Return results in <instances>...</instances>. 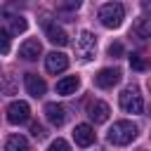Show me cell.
<instances>
[{
	"instance_id": "9c48e42d",
	"label": "cell",
	"mask_w": 151,
	"mask_h": 151,
	"mask_svg": "<svg viewBox=\"0 0 151 151\" xmlns=\"http://www.w3.org/2000/svg\"><path fill=\"white\" fill-rule=\"evenodd\" d=\"M109 113H111V109H109L106 101H92V104L87 106V116H90V120H92L94 125L106 123V120H109Z\"/></svg>"
},
{
	"instance_id": "8fae6325",
	"label": "cell",
	"mask_w": 151,
	"mask_h": 151,
	"mask_svg": "<svg viewBox=\"0 0 151 151\" xmlns=\"http://www.w3.org/2000/svg\"><path fill=\"white\" fill-rule=\"evenodd\" d=\"M73 139H76L78 146H90V144H94V130H92V125H87V123L76 125V130H73Z\"/></svg>"
},
{
	"instance_id": "2e32d148",
	"label": "cell",
	"mask_w": 151,
	"mask_h": 151,
	"mask_svg": "<svg viewBox=\"0 0 151 151\" xmlns=\"http://www.w3.org/2000/svg\"><path fill=\"white\" fill-rule=\"evenodd\" d=\"M5 151H31V146H28V139H26V137L12 134V137H7V142H5Z\"/></svg>"
},
{
	"instance_id": "e0dca14e",
	"label": "cell",
	"mask_w": 151,
	"mask_h": 151,
	"mask_svg": "<svg viewBox=\"0 0 151 151\" xmlns=\"http://www.w3.org/2000/svg\"><path fill=\"white\" fill-rule=\"evenodd\" d=\"M130 66H132L134 71H144V68H146V61L142 59V54L132 52V54H130Z\"/></svg>"
},
{
	"instance_id": "5bb4252c",
	"label": "cell",
	"mask_w": 151,
	"mask_h": 151,
	"mask_svg": "<svg viewBox=\"0 0 151 151\" xmlns=\"http://www.w3.org/2000/svg\"><path fill=\"white\" fill-rule=\"evenodd\" d=\"M26 26H28V21H26L24 17H5V19H2V28H5L9 35H12V33H24Z\"/></svg>"
},
{
	"instance_id": "ac0fdd59",
	"label": "cell",
	"mask_w": 151,
	"mask_h": 151,
	"mask_svg": "<svg viewBox=\"0 0 151 151\" xmlns=\"http://www.w3.org/2000/svg\"><path fill=\"white\" fill-rule=\"evenodd\" d=\"M0 52H2V54L9 52V33H7L5 28H0Z\"/></svg>"
},
{
	"instance_id": "5b68a950",
	"label": "cell",
	"mask_w": 151,
	"mask_h": 151,
	"mask_svg": "<svg viewBox=\"0 0 151 151\" xmlns=\"http://www.w3.org/2000/svg\"><path fill=\"white\" fill-rule=\"evenodd\" d=\"M28 116H31V106H28L26 101H12V104L7 106V120H9L12 125L26 123Z\"/></svg>"
},
{
	"instance_id": "277c9868",
	"label": "cell",
	"mask_w": 151,
	"mask_h": 151,
	"mask_svg": "<svg viewBox=\"0 0 151 151\" xmlns=\"http://www.w3.org/2000/svg\"><path fill=\"white\" fill-rule=\"evenodd\" d=\"M120 109L125 113H142L144 111V99L134 87H127L120 92Z\"/></svg>"
},
{
	"instance_id": "ffe728a7",
	"label": "cell",
	"mask_w": 151,
	"mask_h": 151,
	"mask_svg": "<svg viewBox=\"0 0 151 151\" xmlns=\"http://www.w3.org/2000/svg\"><path fill=\"white\" fill-rule=\"evenodd\" d=\"M31 134H33L35 139H42V137H45V127H42L40 123H33V125H31Z\"/></svg>"
},
{
	"instance_id": "30bf717a",
	"label": "cell",
	"mask_w": 151,
	"mask_h": 151,
	"mask_svg": "<svg viewBox=\"0 0 151 151\" xmlns=\"http://www.w3.org/2000/svg\"><path fill=\"white\" fill-rule=\"evenodd\" d=\"M120 80V71L118 68H101L97 76H94V85L97 87H113L116 83Z\"/></svg>"
},
{
	"instance_id": "d6986e66",
	"label": "cell",
	"mask_w": 151,
	"mask_h": 151,
	"mask_svg": "<svg viewBox=\"0 0 151 151\" xmlns=\"http://www.w3.org/2000/svg\"><path fill=\"white\" fill-rule=\"evenodd\" d=\"M50 151H71V146H68V142L66 139H54L52 144H50Z\"/></svg>"
},
{
	"instance_id": "7a4b0ae2",
	"label": "cell",
	"mask_w": 151,
	"mask_h": 151,
	"mask_svg": "<svg viewBox=\"0 0 151 151\" xmlns=\"http://www.w3.org/2000/svg\"><path fill=\"white\" fill-rule=\"evenodd\" d=\"M125 19V7L120 2H106L99 7V21L106 28H118Z\"/></svg>"
},
{
	"instance_id": "6da1fadb",
	"label": "cell",
	"mask_w": 151,
	"mask_h": 151,
	"mask_svg": "<svg viewBox=\"0 0 151 151\" xmlns=\"http://www.w3.org/2000/svg\"><path fill=\"white\" fill-rule=\"evenodd\" d=\"M137 125L132 123V120H116L111 127H109V134H106V139H109V144H113V146H125V144H130L134 137H137Z\"/></svg>"
},
{
	"instance_id": "7c38bea8",
	"label": "cell",
	"mask_w": 151,
	"mask_h": 151,
	"mask_svg": "<svg viewBox=\"0 0 151 151\" xmlns=\"http://www.w3.org/2000/svg\"><path fill=\"white\" fill-rule=\"evenodd\" d=\"M24 83H26V92H28L31 97H42V94H45V90H47L45 80H42L40 76H35V73H26Z\"/></svg>"
},
{
	"instance_id": "ba28073f",
	"label": "cell",
	"mask_w": 151,
	"mask_h": 151,
	"mask_svg": "<svg viewBox=\"0 0 151 151\" xmlns=\"http://www.w3.org/2000/svg\"><path fill=\"white\" fill-rule=\"evenodd\" d=\"M45 68L50 73H61V71L68 68V57L64 52H50L45 57Z\"/></svg>"
},
{
	"instance_id": "7402d4cb",
	"label": "cell",
	"mask_w": 151,
	"mask_h": 151,
	"mask_svg": "<svg viewBox=\"0 0 151 151\" xmlns=\"http://www.w3.org/2000/svg\"><path fill=\"white\" fill-rule=\"evenodd\" d=\"M123 54V45L120 42H111L109 45V57H120Z\"/></svg>"
},
{
	"instance_id": "52a82bcc",
	"label": "cell",
	"mask_w": 151,
	"mask_h": 151,
	"mask_svg": "<svg viewBox=\"0 0 151 151\" xmlns=\"http://www.w3.org/2000/svg\"><path fill=\"white\" fill-rule=\"evenodd\" d=\"M40 54H42V45H40V40H35V38L24 40L21 47H19V57L26 59V61H35Z\"/></svg>"
},
{
	"instance_id": "8992f818",
	"label": "cell",
	"mask_w": 151,
	"mask_h": 151,
	"mask_svg": "<svg viewBox=\"0 0 151 151\" xmlns=\"http://www.w3.org/2000/svg\"><path fill=\"white\" fill-rule=\"evenodd\" d=\"M45 118H47L50 125L61 127L64 120H66V109L61 104H57V101H50V104H45Z\"/></svg>"
},
{
	"instance_id": "9a60e30c",
	"label": "cell",
	"mask_w": 151,
	"mask_h": 151,
	"mask_svg": "<svg viewBox=\"0 0 151 151\" xmlns=\"http://www.w3.org/2000/svg\"><path fill=\"white\" fill-rule=\"evenodd\" d=\"M78 87H80V78L78 76H66V78H61L57 83V92L59 94H73Z\"/></svg>"
},
{
	"instance_id": "44dd1931",
	"label": "cell",
	"mask_w": 151,
	"mask_h": 151,
	"mask_svg": "<svg viewBox=\"0 0 151 151\" xmlns=\"http://www.w3.org/2000/svg\"><path fill=\"white\" fill-rule=\"evenodd\" d=\"M132 33H134V35H139V38H146V19H142V21H139V26H134V28H132Z\"/></svg>"
},
{
	"instance_id": "4fadbf2b",
	"label": "cell",
	"mask_w": 151,
	"mask_h": 151,
	"mask_svg": "<svg viewBox=\"0 0 151 151\" xmlns=\"http://www.w3.org/2000/svg\"><path fill=\"white\" fill-rule=\"evenodd\" d=\"M45 33H47V40H50L52 45H59V47L68 45V35H66V31H64L61 26H57V24H45Z\"/></svg>"
},
{
	"instance_id": "3957f363",
	"label": "cell",
	"mask_w": 151,
	"mask_h": 151,
	"mask_svg": "<svg viewBox=\"0 0 151 151\" xmlns=\"http://www.w3.org/2000/svg\"><path fill=\"white\" fill-rule=\"evenodd\" d=\"M76 52H78V57L85 59V61L94 59V52H97V35L90 33V31H80V35H78V40H76Z\"/></svg>"
}]
</instances>
